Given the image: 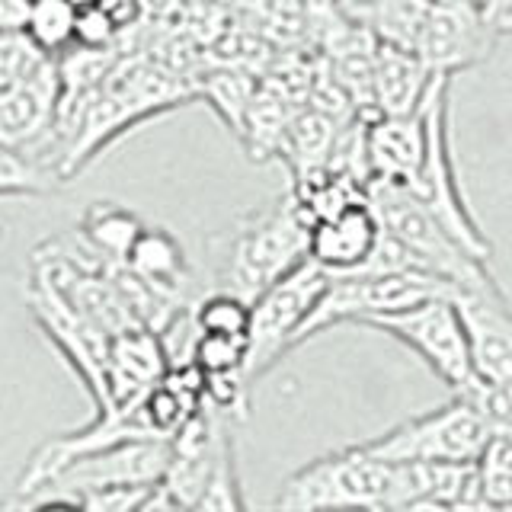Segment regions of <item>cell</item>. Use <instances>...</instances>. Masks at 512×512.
<instances>
[{
    "instance_id": "obj_16",
    "label": "cell",
    "mask_w": 512,
    "mask_h": 512,
    "mask_svg": "<svg viewBox=\"0 0 512 512\" xmlns=\"http://www.w3.org/2000/svg\"><path fill=\"white\" fill-rule=\"evenodd\" d=\"M340 122L330 119L327 112L314 106H304L288 125V132L279 144V154L288 170H292V183L308 180V176L327 170V160L333 151V141L340 135Z\"/></svg>"
},
{
    "instance_id": "obj_18",
    "label": "cell",
    "mask_w": 512,
    "mask_h": 512,
    "mask_svg": "<svg viewBox=\"0 0 512 512\" xmlns=\"http://www.w3.org/2000/svg\"><path fill=\"white\" fill-rule=\"evenodd\" d=\"M432 0H365L356 20L375 32V39L416 48Z\"/></svg>"
},
{
    "instance_id": "obj_20",
    "label": "cell",
    "mask_w": 512,
    "mask_h": 512,
    "mask_svg": "<svg viewBox=\"0 0 512 512\" xmlns=\"http://www.w3.org/2000/svg\"><path fill=\"white\" fill-rule=\"evenodd\" d=\"M256 80L244 71H215L205 77L202 84V96L208 100L218 116L228 122L237 135H244V122H247V109H250V100L256 93Z\"/></svg>"
},
{
    "instance_id": "obj_9",
    "label": "cell",
    "mask_w": 512,
    "mask_h": 512,
    "mask_svg": "<svg viewBox=\"0 0 512 512\" xmlns=\"http://www.w3.org/2000/svg\"><path fill=\"white\" fill-rule=\"evenodd\" d=\"M503 32L480 0H432L413 52L436 74L455 77L493 55Z\"/></svg>"
},
{
    "instance_id": "obj_10",
    "label": "cell",
    "mask_w": 512,
    "mask_h": 512,
    "mask_svg": "<svg viewBox=\"0 0 512 512\" xmlns=\"http://www.w3.org/2000/svg\"><path fill=\"white\" fill-rule=\"evenodd\" d=\"M381 234L384 228L368 199L349 202L311 224L308 256L324 266L330 276L359 272L368 263V256L375 253Z\"/></svg>"
},
{
    "instance_id": "obj_5",
    "label": "cell",
    "mask_w": 512,
    "mask_h": 512,
    "mask_svg": "<svg viewBox=\"0 0 512 512\" xmlns=\"http://www.w3.org/2000/svg\"><path fill=\"white\" fill-rule=\"evenodd\" d=\"M429 295H458V288L452 282L420 276V272H343V276H330V285L298 333V346L330 327H362L378 314L410 308Z\"/></svg>"
},
{
    "instance_id": "obj_1",
    "label": "cell",
    "mask_w": 512,
    "mask_h": 512,
    "mask_svg": "<svg viewBox=\"0 0 512 512\" xmlns=\"http://www.w3.org/2000/svg\"><path fill=\"white\" fill-rule=\"evenodd\" d=\"M311 224L314 218L295 192L244 215L228 237L218 240L221 253L215 288L253 304L272 282L308 260Z\"/></svg>"
},
{
    "instance_id": "obj_13",
    "label": "cell",
    "mask_w": 512,
    "mask_h": 512,
    "mask_svg": "<svg viewBox=\"0 0 512 512\" xmlns=\"http://www.w3.org/2000/svg\"><path fill=\"white\" fill-rule=\"evenodd\" d=\"M167 372H170V359L157 330L132 327L112 336L106 356V384H109L112 407L135 404L157 381H164Z\"/></svg>"
},
{
    "instance_id": "obj_28",
    "label": "cell",
    "mask_w": 512,
    "mask_h": 512,
    "mask_svg": "<svg viewBox=\"0 0 512 512\" xmlns=\"http://www.w3.org/2000/svg\"><path fill=\"white\" fill-rule=\"evenodd\" d=\"M119 26L112 23V16L100 7H77V29H74V45L84 48H112L119 45Z\"/></svg>"
},
{
    "instance_id": "obj_2",
    "label": "cell",
    "mask_w": 512,
    "mask_h": 512,
    "mask_svg": "<svg viewBox=\"0 0 512 512\" xmlns=\"http://www.w3.org/2000/svg\"><path fill=\"white\" fill-rule=\"evenodd\" d=\"M365 199L375 208L381 228L397 237L423 272L436 279L452 282L458 292H500V285L490 276L487 260H480L445 224L429 212V205L404 183L375 180L365 186Z\"/></svg>"
},
{
    "instance_id": "obj_12",
    "label": "cell",
    "mask_w": 512,
    "mask_h": 512,
    "mask_svg": "<svg viewBox=\"0 0 512 512\" xmlns=\"http://www.w3.org/2000/svg\"><path fill=\"white\" fill-rule=\"evenodd\" d=\"M429 128L423 109L407 112V116H375L368 119V164H372V180H391L416 186L426 164Z\"/></svg>"
},
{
    "instance_id": "obj_4",
    "label": "cell",
    "mask_w": 512,
    "mask_h": 512,
    "mask_svg": "<svg viewBox=\"0 0 512 512\" xmlns=\"http://www.w3.org/2000/svg\"><path fill=\"white\" fill-rule=\"evenodd\" d=\"M362 327H372L407 346L455 394H464L477 381L468 330H464L455 295H429L410 308L378 314Z\"/></svg>"
},
{
    "instance_id": "obj_8",
    "label": "cell",
    "mask_w": 512,
    "mask_h": 512,
    "mask_svg": "<svg viewBox=\"0 0 512 512\" xmlns=\"http://www.w3.org/2000/svg\"><path fill=\"white\" fill-rule=\"evenodd\" d=\"M490 436L474 400L455 394L445 407L410 416L365 445L384 461H477Z\"/></svg>"
},
{
    "instance_id": "obj_17",
    "label": "cell",
    "mask_w": 512,
    "mask_h": 512,
    "mask_svg": "<svg viewBox=\"0 0 512 512\" xmlns=\"http://www.w3.org/2000/svg\"><path fill=\"white\" fill-rule=\"evenodd\" d=\"M144 228H148V224L116 202H93L84 212V221H80V234H84L109 263H128V256H132Z\"/></svg>"
},
{
    "instance_id": "obj_29",
    "label": "cell",
    "mask_w": 512,
    "mask_h": 512,
    "mask_svg": "<svg viewBox=\"0 0 512 512\" xmlns=\"http://www.w3.org/2000/svg\"><path fill=\"white\" fill-rule=\"evenodd\" d=\"M36 0H0V32L26 29Z\"/></svg>"
},
{
    "instance_id": "obj_26",
    "label": "cell",
    "mask_w": 512,
    "mask_h": 512,
    "mask_svg": "<svg viewBox=\"0 0 512 512\" xmlns=\"http://www.w3.org/2000/svg\"><path fill=\"white\" fill-rule=\"evenodd\" d=\"M250 388H253V381L247 378L244 368L212 372V375H205V404L224 416H231V420H244L250 407Z\"/></svg>"
},
{
    "instance_id": "obj_23",
    "label": "cell",
    "mask_w": 512,
    "mask_h": 512,
    "mask_svg": "<svg viewBox=\"0 0 512 512\" xmlns=\"http://www.w3.org/2000/svg\"><path fill=\"white\" fill-rule=\"evenodd\" d=\"M480 487L490 509H512V436H490L477 458Z\"/></svg>"
},
{
    "instance_id": "obj_15",
    "label": "cell",
    "mask_w": 512,
    "mask_h": 512,
    "mask_svg": "<svg viewBox=\"0 0 512 512\" xmlns=\"http://www.w3.org/2000/svg\"><path fill=\"white\" fill-rule=\"evenodd\" d=\"M128 269L141 276L144 282H151L160 292H167L180 301H199L196 285H192V269L186 260L183 244L176 240L167 228H144L138 237V244L128 256Z\"/></svg>"
},
{
    "instance_id": "obj_30",
    "label": "cell",
    "mask_w": 512,
    "mask_h": 512,
    "mask_svg": "<svg viewBox=\"0 0 512 512\" xmlns=\"http://www.w3.org/2000/svg\"><path fill=\"white\" fill-rule=\"evenodd\" d=\"M90 4H100V0H74V7H90Z\"/></svg>"
},
{
    "instance_id": "obj_3",
    "label": "cell",
    "mask_w": 512,
    "mask_h": 512,
    "mask_svg": "<svg viewBox=\"0 0 512 512\" xmlns=\"http://www.w3.org/2000/svg\"><path fill=\"white\" fill-rule=\"evenodd\" d=\"M394 461H384L368 445L320 455L285 480L276 509H388Z\"/></svg>"
},
{
    "instance_id": "obj_24",
    "label": "cell",
    "mask_w": 512,
    "mask_h": 512,
    "mask_svg": "<svg viewBox=\"0 0 512 512\" xmlns=\"http://www.w3.org/2000/svg\"><path fill=\"white\" fill-rule=\"evenodd\" d=\"M250 314H253V304L234 292H224V288H212V292L196 301V320H199L202 333L247 336Z\"/></svg>"
},
{
    "instance_id": "obj_7",
    "label": "cell",
    "mask_w": 512,
    "mask_h": 512,
    "mask_svg": "<svg viewBox=\"0 0 512 512\" xmlns=\"http://www.w3.org/2000/svg\"><path fill=\"white\" fill-rule=\"evenodd\" d=\"M330 285V272L314 263L311 256L298 263L292 272H285L279 282H272L266 292L253 301L250 314V352L244 372L256 384L285 352L298 346V333L304 320L317 308L320 295Z\"/></svg>"
},
{
    "instance_id": "obj_27",
    "label": "cell",
    "mask_w": 512,
    "mask_h": 512,
    "mask_svg": "<svg viewBox=\"0 0 512 512\" xmlns=\"http://www.w3.org/2000/svg\"><path fill=\"white\" fill-rule=\"evenodd\" d=\"M250 340L234 333H202L196 346V365L205 375L212 372H234L247 365Z\"/></svg>"
},
{
    "instance_id": "obj_21",
    "label": "cell",
    "mask_w": 512,
    "mask_h": 512,
    "mask_svg": "<svg viewBox=\"0 0 512 512\" xmlns=\"http://www.w3.org/2000/svg\"><path fill=\"white\" fill-rule=\"evenodd\" d=\"M77 29V7L74 0H36L26 32L36 39L45 52L61 55L74 45Z\"/></svg>"
},
{
    "instance_id": "obj_6",
    "label": "cell",
    "mask_w": 512,
    "mask_h": 512,
    "mask_svg": "<svg viewBox=\"0 0 512 512\" xmlns=\"http://www.w3.org/2000/svg\"><path fill=\"white\" fill-rule=\"evenodd\" d=\"M448 90H452V77L436 74L420 106L426 116V128H429V148H426L423 173H420V180H416L413 192L429 205V212L436 215L464 247L477 253L480 260H490L493 244L487 240V231L477 224L468 199H464V189L455 170L452 135H448Z\"/></svg>"
},
{
    "instance_id": "obj_14",
    "label": "cell",
    "mask_w": 512,
    "mask_h": 512,
    "mask_svg": "<svg viewBox=\"0 0 512 512\" xmlns=\"http://www.w3.org/2000/svg\"><path fill=\"white\" fill-rule=\"evenodd\" d=\"M436 71L407 45L381 42L375 48V106L378 116H407L423 106Z\"/></svg>"
},
{
    "instance_id": "obj_11",
    "label": "cell",
    "mask_w": 512,
    "mask_h": 512,
    "mask_svg": "<svg viewBox=\"0 0 512 512\" xmlns=\"http://www.w3.org/2000/svg\"><path fill=\"white\" fill-rule=\"evenodd\" d=\"M458 311L480 381H512V308L500 292H458Z\"/></svg>"
},
{
    "instance_id": "obj_31",
    "label": "cell",
    "mask_w": 512,
    "mask_h": 512,
    "mask_svg": "<svg viewBox=\"0 0 512 512\" xmlns=\"http://www.w3.org/2000/svg\"><path fill=\"white\" fill-rule=\"evenodd\" d=\"M480 4H484V7H487V4H490V0H480Z\"/></svg>"
},
{
    "instance_id": "obj_25",
    "label": "cell",
    "mask_w": 512,
    "mask_h": 512,
    "mask_svg": "<svg viewBox=\"0 0 512 512\" xmlns=\"http://www.w3.org/2000/svg\"><path fill=\"white\" fill-rule=\"evenodd\" d=\"M199 509H247L244 490H240V477H237V455H234L231 426L224 429V436H221L215 468H212L208 487L199 500Z\"/></svg>"
},
{
    "instance_id": "obj_22",
    "label": "cell",
    "mask_w": 512,
    "mask_h": 512,
    "mask_svg": "<svg viewBox=\"0 0 512 512\" xmlns=\"http://www.w3.org/2000/svg\"><path fill=\"white\" fill-rule=\"evenodd\" d=\"M52 58L58 55L45 52L26 29L0 32V90L23 84L32 74H39Z\"/></svg>"
},
{
    "instance_id": "obj_19",
    "label": "cell",
    "mask_w": 512,
    "mask_h": 512,
    "mask_svg": "<svg viewBox=\"0 0 512 512\" xmlns=\"http://www.w3.org/2000/svg\"><path fill=\"white\" fill-rule=\"evenodd\" d=\"M55 180H64V176L52 164H45L42 157L16 148H0V196L4 199H36L52 189Z\"/></svg>"
}]
</instances>
